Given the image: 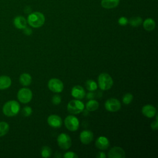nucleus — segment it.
Here are the masks:
<instances>
[{
    "label": "nucleus",
    "instance_id": "f257e3e1",
    "mask_svg": "<svg viewBox=\"0 0 158 158\" xmlns=\"http://www.w3.org/2000/svg\"><path fill=\"white\" fill-rule=\"evenodd\" d=\"M20 106L19 103L14 100L6 102L2 107L4 114L7 117H13L16 115L20 111Z\"/></svg>",
    "mask_w": 158,
    "mask_h": 158
},
{
    "label": "nucleus",
    "instance_id": "f03ea898",
    "mask_svg": "<svg viewBox=\"0 0 158 158\" xmlns=\"http://www.w3.org/2000/svg\"><path fill=\"white\" fill-rule=\"evenodd\" d=\"M45 22L44 15L40 12L30 13L27 18L28 23L33 28L41 27Z\"/></svg>",
    "mask_w": 158,
    "mask_h": 158
},
{
    "label": "nucleus",
    "instance_id": "7ed1b4c3",
    "mask_svg": "<svg viewBox=\"0 0 158 158\" xmlns=\"http://www.w3.org/2000/svg\"><path fill=\"white\" fill-rule=\"evenodd\" d=\"M99 87L102 90H108L113 85V80L109 74L107 73H101L98 78Z\"/></svg>",
    "mask_w": 158,
    "mask_h": 158
},
{
    "label": "nucleus",
    "instance_id": "20e7f679",
    "mask_svg": "<svg viewBox=\"0 0 158 158\" xmlns=\"http://www.w3.org/2000/svg\"><path fill=\"white\" fill-rule=\"evenodd\" d=\"M84 104L80 99H73L70 101L67 106V110L72 114H78L84 110Z\"/></svg>",
    "mask_w": 158,
    "mask_h": 158
},
{
    "label": "nucleus",
    "instance_id": "39448f33",
    "mask_svg": "<svg viewBox=\"0 0 158 158\" xmlns=\"http://www.w3.org/2000/svg\"><path fill=\"white\" fill-rule=\"evenodd\" d=\"M33 97L31 91L27 88H22L20 89L17 93V98L19 101L23 104H26L31 101Z\"/></svg>",
    "mask_w": 158,
    "mask_h": 158
},
{
    "label": "nucleus",
    "instance_id": "423d86ee",
    "mask_svg": "<svg viewBox=\"0 0 158 158\" xmlns=\"http://www.w3.org/2000/svg\"><path fill=\"white\" fill-rule=\"evenodd\" d=\"M48 88L52 92L59 93L63 91L64 84L61 80L56 78L50 79L48 83Z\"/></svg>",
    "mask_w": 158,
    "mask_h": 158
},
{
    "label": "nucleus",
    "instance_id": "0eeeda50",
    "mask_svg": "<svg viewBox=\"0 0 158 158\" xmlns=\"http://www.w3.org/2000/svg\"><path fill=\"white\" fill-rule=\"evenodd\" d=\"M64 123L66 128L71 131L77 130L79 127V120L73 115H70L66 117L64 120Z\"/></svg>",
    "mask_w": 158,
    "mask_h": 158
},
{
    "label": "nucleus",
    "instance_id": "6e6552de",
    "mask_svg": "<svg viewBox=\"0 0 158 158\" xmlns=\"http://www.w3.org/2000/svg\"><path fill=\"white\" fill-rule=\"evenodd\" d=\"M58 146L62 149H68L72 145V140L69 135L62 133L57 137Z\"/></svg>",
    "mask_w": 158,
    "mask_h": 158
},
{
    "label": "nucleus",
    "instance_id": "1a4fd4ad",
    "mask_svg": "<svg viewBox=\"0 0 158 158\" xmlns=\"http://www.w3.org/2000/svg\"><path fill=\"white\" fill-rule=\"evenodd\" d=\"M105 108L109 112H116L121 107L120 102L116 98H110L107 99L104 104Z\"/></svg>",
    "mask_w": 158,
    "mask_h": 158
},
{
    "label": "nucleus",
    "instance_id": "9d476101",
    "mask_svg": "<svg viewBox=\"0 0 158 158\" xmlns=\"http://www.w3.org/2000/svg\"><path fill=\"white\" fill-rule=\"evenodd\" d=\"M107 156L109 158H125V152L122 148L115 146L110 149Z\"/></svg>",
    "mask_w": 158,
    "mask_h": 158
},
{
    "label": "nucleus",
    "instance_id": "9b49d317",
    "mask_svg": "<svg viewBox=\"0 0 158 158\" xmlns=\"http://www.w3.org/2000/svg\"><path fill=\"white\" fill-rule=\"evenodd\" d=\"M47 122L48 125L52 128H59L62 125V120L60 117L57 115H51L48 117Z\"/></svg>",
    "mask_w": 158,
    "mask_h": 158
},
{
    "label": "nucleus",
    "instance_id": "f8f14e48",
    "mask_svg": "<svg viewBox=\"0 0 158 158\" xmlns=\"http://www.w3.org/2000/svg\"><path fill=\"white\" fill-rule=\"evenodd\" d=\"M80 139L84 144H89L93 139V133L91 131L85 130L80 134Z\"/></svg>",
    "mask_w": 158,
    "mask_h": 158
},
{
    "label": "nucleus",
    "instance_id": "ddd939ff",
    "mask_svg": "<svg viewBox=\"0 0 158 158\" xmlns=\"http://www.w3.org/2000/svg\"><path fill=\"white\" fill-rule=\"evenodd\" d=\"M72 96L77 99H81L85 96V91L81 86L76 85L73 86L71 91Z\"/></svg>",
    "mask_w": 158,
    "mask_h": 158
},
{
    "label": "nucleus",
    "instance_id": "4468645a",
    "mask_svg": "<svg viewBox=\"0 0 158 158\" xmlns=\"http://www.w3.org/2000/svg\"><path fill=\"white\" fill-rule=\"evenodd\" d=\"M95 144L98 149L100 150H106L109 146V141L106 136H101L96 140Z\"/></svg>",
    "mask_w": 158,
    "mask_h": 158
},
{
    "label": "nucleus",
    "instance_id": "2eb2a0df",
    "mask_svg": "<svg viewBox=\"0 0 158 158\" xmlns=\"http://www.w3.org/2000/svg\"><path fill=\"white\" fill-rule=\"evenodd\" d=\"M142 114L148 118L153 117L157 113L156 109L155 107L151 104H146L142 107Z\"/></svg>",
    "mask_w": 158,
    "mask_h": 158
},
{
    "label": "nucleus",
    "instance_id": "dca6fc26",
    "mask_svg": "<svg viewBox=\"0 0 158 158\" xmlns=\"http://www.w3.org/2000/svg\"><path fill=\"white\" fill-rule=\"evenodd\" d=\"M27 21L23 16H17L14 19V25L18 29H23L27 27Z\"/></svg>",
    "mask_w": 158,
    "mask_h": 158
},
{
    "label": "nucleus",
    "instance_id": "f3484780",
    "mask_svg": "<svg viewBox=\"0 0 158 158\" xmlns=\"http://www.w3.org/2000/svg\"><path fill=\"white\" fill-rule=\"evenodd\" d=\"M12 83L11 78L6 75L0 76V89L3 90L9 88Z\"/></svg>",
    "mask_w": 158,
    "mask_h": 158
},
{
    "label": "nucleus",
    "instance_id": "a211bd4d",
    "mask_svg": "<svg viewBox=\"0 0 158 158\" xmlns=\"http://www.w3.org/2000/svg\"><path fill=\"white\" fill-rule=\"evenodd\" d=\"M120 0H102L101 6L105 9H113L116 7L119 4Z\"/></svg>",
    "mask_w": 158,
    "mask_h": 158
},
{
    "label": "nucleus",
    "instance_id": "6ab92c4d",
    "mask_svg": "<svg viewBox=\"0 0 158 158\" xmlns=\"http://www.w3.org/2000/svg\"><path fill=\"white\" fill-rule=\"evenodd\" d=\"M19 81L23 86H29L31 83V77L28 73H23L20 75L19 77Z\"/></svg>",
    "mask_w": 158,
    "mask_h": 158
},
{
    "label": "nucleus",
    "instance_id": "aec40b11",
    "mask_svg": "<svg viewBox=\"0 0 158 158\" xmlns=\"http://www.w3.org/2000/svg\"><path fill=\"white\" fill-rule=\"evenodd\" d=\"M155 21L151 18L146 19L143 22V27L146 31H152L155 28Z\"/></svg>",
    "mask_w": 158,
    "mask_h": 158
},
{
    "label": "nucleus",
    "instance_id": "412c9836",
    "mask_svg": "<svg viewBox=\"0 0 158 158\" xmlns=\"http://www.w3.org/2000/svg\"><path fill=\"white\" fill-rule=\"evenodd\" d=\"M99 107V103L96 100L89 99L86 104V108L88 111H94Z\"/></svg>",
    "mask_w": 158,
    "mask_h": 158
},
{
    "label": "nucleus",
    "instance_id": "4be33fe9",
    "mask_svg": "<svg viewBox=\"0 0 158 158\" xmlns=\"http://www.w3.org/2000/svg\"><path fill=\"white\" fill-rule=\"evenodd\" d=\"M143 22V19L140 17H133L130 19L128 23L131 27H137L139 26Z\"/></svg>",
    "mask_w": 158,
    "mask_h": 158
},
{
    "label": "nucleus",
    "instance_id": "5701e85b",
    "mask_svg": "<svg viewBox=\"0 0 158 158\" xmlns=\"http://www.w3.org/2000/svg\"><path fill=\"white\" fill-rule=\"evenodd\" d=\"M85 86L89 91H94L98 88L97 83L93 80H88L85 83Z\"/></svg>",
    "mask_w": 158,
    "mask_h": 158
},
{
    "label": "nucleus",
    "instance_id": "b1692460",
    "mask_svg": "<svg viewBox=\"0 0 158 158\" xmlns=\"http://www.w3.org/2000/svg\"><path fill=\"white\" fill-rule=\"evenodd\" d=\"M9 130V125L6 122H0V136L6 135Z\"/></svg>",
    "mask_w": 158,
    "mask_h": 158
},
{
    "label": "nucleus",
    "instance_id": "393cba45",
    "mask_svg": "<svg viewBox=\"0 0 158 158\" xmlns=\"http://www.w3.org/2000/svg\"><path fill=\"white\" fill-rule=\"evenodd\" d=\"M52 154V150L51 149L47 146H44L41 148V155L42 157L47 158L51 157Z\"/></svg>",
    "mask_w": 158,
    "mask_h": 158
},
{
    "label": "nucleus",
    "instance_id": "a878e982",
    "mask_svg": "<svg viewBox=\"0 0 158 158\" xmlns=\"http://www.w3.org/2000/svg\"><path fill=\"white\" fill-rule=\"evenodd\" d=\"M133 96L131 93H128L125 94L124 96H123L122 101L125 104L128 105L131 102V101H133Z\"/></svg>",
    "mask_w": 158,
    "mask_h": 158
},
{
    "label": "nucleus",
    "instance_id": "bb28decb",
    "mask_svg": "<svg viewBox=\"0 0 158 158\" xmlns=\"http://www.w3.org/2000/svg\"><path fill=\"white\" fill-rule=\"evenodd\" d=\"M32 114V109L29 106H25L22 110V114L24 117H28Z\"/></svg>",
    "mask_w": 158,
    "mask_h": 158
},
{
    "label": "nucleus",
    "instance_id": "cd10ccee",
    "mask_svg": "<svg viewBox=\"0 0 158 158\" xmlns=\"http://www.w3.org/2000/svg\"><path fill=\"white\" fill-rule=\"evenodd\" d=\"M52 102L54 105H59L61 102V97L59 94H55L52 98Z\"/></svg>",
    "mask_w": 158,
    "mask_h": 158
},
{
    "label": "nucleus",
    "instance_id": "c85d7f7f",
    "mask_svg": "<svg viewBox=\"0 0 158 158\" xmlns=\"http://www.w3.org/2000/svg\"><path fill=\"white\" fill-rule=\"evenodd\" d=\"M64 157H65V158H77L78 156L74 152L69 151L64 154Z\"/></svg>",
    "mask_w": 158,
    "mask_h": 158
},
{
    "label": "nucleus",
    "instance_id": "c756f323",
    "mask_svg": "<svg viewBox=\"0 0 158 158\" xmlns=\"http://www.w3.org/2000/svg\"><path fill=\"white\" fill-rule=\"evenodd\" d=\"M118 23L122 26H125L128 23V20L125 17H121L119 18L118 20Z\"/></svg>",
    "mask_w": 158,
    "mask_h": 158
},
{
    "label": "nucleus",
    "instance_id": "7c9ffc66",
    "mask_svg": "<svg viewBox=\"0 0 158 158\" xmlns=\"http://www.w3.org/2000/svg\"><path fill=\"white\" fill-rule=\"evenodd\" d=\"M155 115H156V120L154 122H152L151 127L152 130H157V127H158V122H157V114H156Z\"/></svg>",
    "mask_w": 158,
    "mask_h": 158
},
{
    "label": "nucleus",
    "instance_id": "2f4dec72",
    "mask_svg": "<svg viewBox=\"0 0 158 158\" xmlns=\"http://www.w3.org/2000/svg\"><path fill=\"white\" fill-rule=\"evenodd\" d=\"M23 33L27 36H29V35H31V33H32V30L28 27H26L25 28H24L23 29Z\"/></svg>",
    "mask_w": 158,
    "mask_h": 158
},
{
    "label": "nucleus",
    "instance_id": "473e14b6",
    "mask_svg": "<svg viewBox=\"0 0 158 158\" xmlns=\"http://www.w3.org/2000/svg\"><path fill=\"white\" fill-rule=\"evenodd\" d=\"M96 157L97 158H106V155L103 152H98L96 154Z\"/></svg>",
    "mask_w": 158,
    "mask_h": 158
},
{
    "label": "nucleus",
    "instance_id": "72a5a7b5",
    "mask_svg": "<svg viewBox=\"0 0 158 158\" xmlns=\"http://www.w3.org/2000/svg\"><path fill=\"white\" fill-rule=\"evenodd\" d=\"M86 98H87L88 99H93L94 97V94L93 93H92L91 91V92H89V93H88L86 94Z\"/></svg>",
    "mask_w": 158,
    "mask_h": 158
},
{
    "label": "nucleus",
    "instance_id": "f704fd0d",
    "mask_svg": "<svg viewBox=\"0 0 158 158\" xmlns=\"http://www.w3.org/2000/svg\"><path fill=\"white\" fill-rule=\"evenodd\" d=\"M24 12H25L26 14L31 13V7H29V6L26 7L24 9Z\"/></svg>",
    "mask_w": 158,
    "mask_h": 158
}]
</instances>
